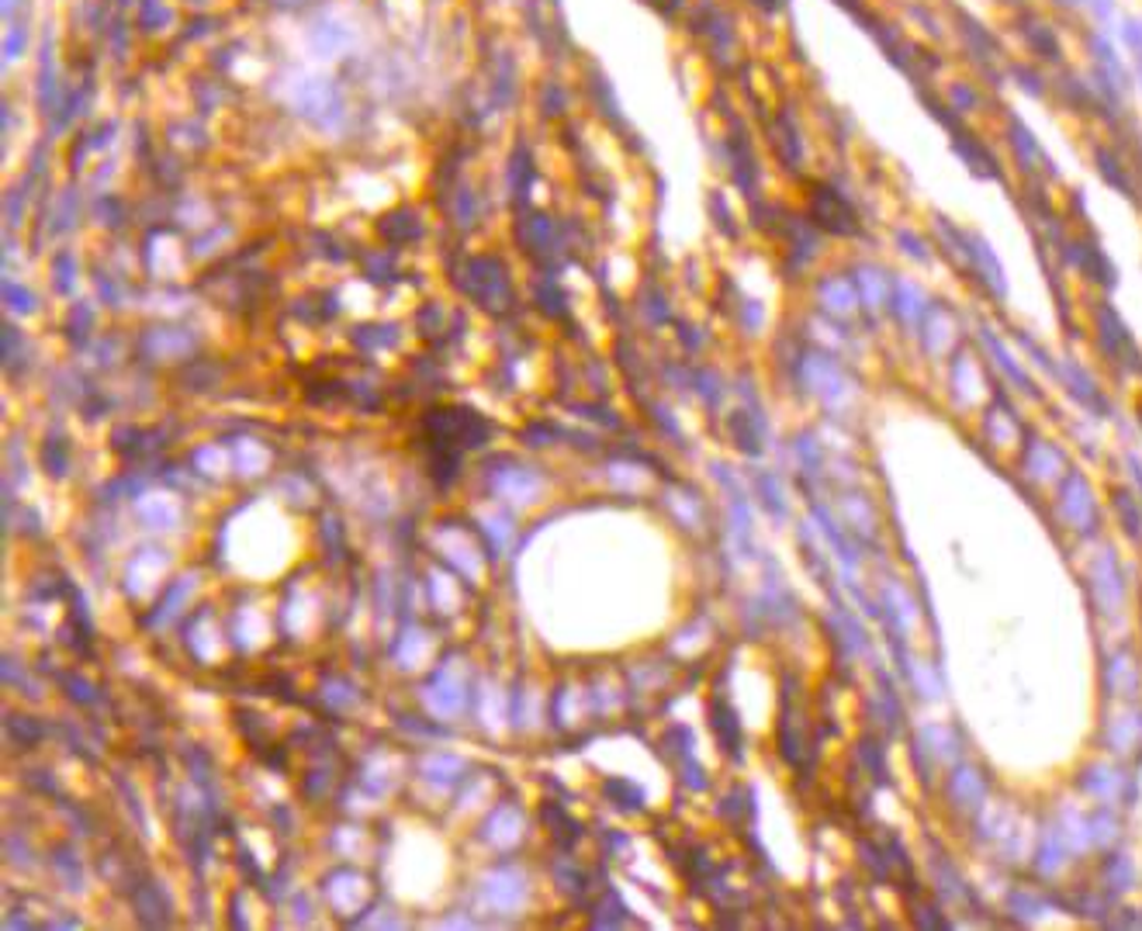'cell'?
<instances>
[{"instance_id": "1", "label": "cell", "mask_w": 1142, "mask_h": 931, "mask_svg": "<svg viewBox=\"0 0 1142 931\" xmlns=\"http://www.w3.org/2000/svg\"><path fill=\"white\" fill-rule=\"evenodd\" d=\"M1028 38H1032V46L1038 49V52H1043L1046 59H1059V46H1056V38L1043 28V25H1035L1032 32H1028Z\"/></svg>"}, {"instance_id": "2", "label": "cell", "mask_w": 1142, "mask_h": 931, "mask_svg": "<svg viewBox=\"0 0 1142 931\" xmlns=\"http://www.w3.org/2000/svg\"><path fill=\"white\" fill-rule=\"evenodd\" d=\"M1139 67H1142V56H1139Z\"/></svg>"}]
</instances>
